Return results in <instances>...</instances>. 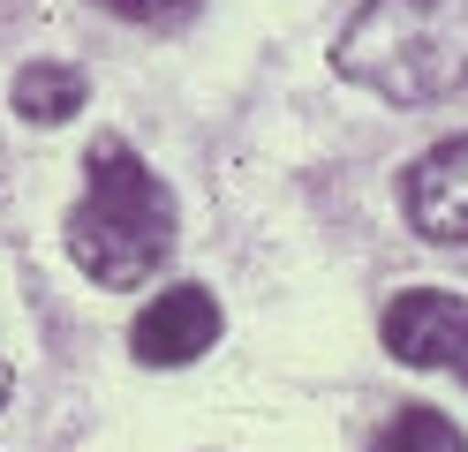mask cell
Listing matches in <instances>:
<instances>
[{
	"mask_svg": "<svg viewBox=\"0 0 468 452\" xmlns=\"http://www.w3.org/2000/svg\"><path fill=\"white\" fill-rule=\"evenodd\" d=\"M400 211L408 226L438 249H468V136L431 143L400 181Z\"/></svg>",
	"mask_w": 468,
	"mask_h": 452,
	"instance_id": "277c9868",
	"label": "cell"
},
{
	"mask_svg": "<svg viewBox=\"0 0 468 452\" xmlns=\"http://www.w3.org/2000/svg\"><path fill=\"white\" fill-rule=\"evenodd\" d=\"M333 68L393 106H431L468 83V0H363Z\"/></svg>",
	"mask_w": 468,
	"mask_h": 452,
	"instance_id": "7a4b0ae2",
	"label": "cell"
},
{
	"mask_svg": "<svg viewBox=\"0 0 468 452\" xmlns=\"http://www.w3.org/2000/svg\"><path fill=\"white\" fill-rule=\"evenodd\" d=\"M386 347L408 370H453L468 377V301L446 287H416L386 301Z\"/></svg>",
	"mask_w": 468,
	"mask_h": 452,
	"instance_id": "3957f363",
	"label": "cell"
},
{
	"mask_svg": "<svg viewBox=\"0 0 468 452\" xmlns=\"http://www.w3.org/2000/svg\"><path fill=\"white\" fill-rule=\"evenodd\" d=\"M370 452H468V437H461V422L438 415V407H400L386 430L370 437Z\"/></svg>",
	"mask_w": 468,
	"mask_h": 452,
	"instance_id": "52a82bcc",
	"label": "cell"
},
{
	"mask_svg": "<svg viewBox=\"0 0 468 452\" xmlns=\"http://www.w3.org/2000/svg\"><path fill=\"white\" fill-rule=\"evenodd\" d=\"M174 249V196L136 159L129 136H99L83 151V204L69 211V257L99 287H144L159 279Z\"/></svg>",
	"mask_w": 468,
	"mask_h": 452,
	"instance_id": "6da1fadb",
	"label": "cell"
},
{
	"mask_svg": "<svg viewBox=\"0 0 468 452\" xmlns=\"http://www.w3.org/2000/svg\"><path fill=\"white\" fill-rule=\"evenodd\" d=\"M0 392H8V377H0Z\"/></svg>",
	"mask_w": 468,
	"mask_h": 452,
	"instance_id": "9c48e42d",
	"label": "cell"
},
{
	"mask_svg": "<svg viewBox=\"0 0 468 452\" xmlns=\"http://www.w3.org/2000/svg\"><path fill=\"white\" fill-rule=\"evenodd\" d=\"M99 8H113V16H129V23H152V30H166V23H189L204 0H99Z\"/></svg>",
	"mask_w": 468,
	"mask_h": 452,
	"instance_id": "ba28073f",
	"label": "cell"
},
{
	"mask_svg": "<svg viewBox=\"0 0 468 452\" xmlns=\"http://www.w3.org/2000/svg\"><path fill=\"white\" fill-rule=\"evenodd\" d=\"M212 340H219V301L204 287H166V294L144 301L136 324H129V347H136L144 370H182V362H197Z\"/></svg>",
	"mask_w": 468,
	"mask_h": 452,
	"instance_id": "5b68a950",
	"label": "cell"
},
{
	"mask_svg": "<svg viewBox=\"0 0 468 452\" xmlns=\"http://www.w3.org/2000/svg\"><path fill=\"white\" fill-rule=\"evenodd\" d=\"M16 113L23 121H76V106L91 99V83H83V68H69V60H31V68H16Z\"/></svg>",
	"mask_w": 468,
	"mask_h": 452,
	"instance_id": "8992f818",
	"label": "cell"
}]
</instances>
